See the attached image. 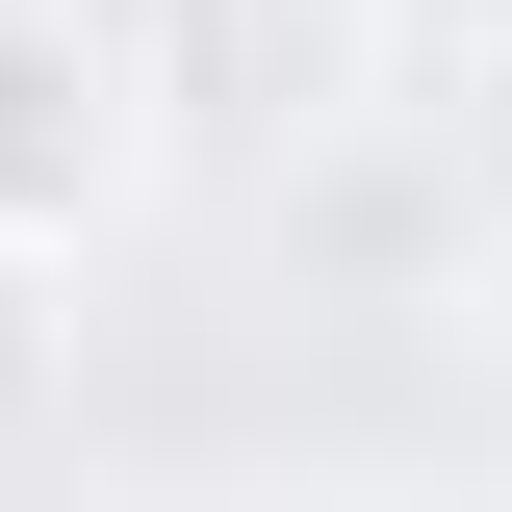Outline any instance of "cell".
Instances as JSON below:
<instances>
[{
	"label": "cell",
	"mask_w": 512,
	"mask_h": 512,
	"mask_svg": "<svg viewBox=\"0 0 512 512\" xmlns=\"http://www.w3.org/2000/svg\"><path fill=\"white\" fill-rule=\"evenodd\" d=\"M128 180V77L77 0H0V231H77V205Z\"/></svg>",
	"instance_id": "cell-1"
},
{
	"label": "cell",
	"mask_w": 512,
	"mask_h": 512,
	"mask_svg": "<svg viewBox=\"0 0 512 512\" xmlns=\"http://www.w3.org/2000/svg\"><path fill=\"white\" fill-rule=\"evenodd\" d=\"M26 359H52V333H26V231H0V410H26Z\"/></svg>",
	"instance_id": "cell-2"
},
{
	"label": "cell",
	"mask_w": 512,
	"mask_h": 512,
	"mask_svg": "<svg viewBox=\"0 0 512 512\" xmlns=\"http://www.w3.org/2000/svg\"><path fill=\"white\" fill-rule=\"evenodd\" d=\"M410 26H461V52H512V0H410Z\"/></svg>",
	"instance_id": "cell-3"
},
{
	"label": "cell",
	"mask_w": 512,
	"mask_h": 512,
	"mask_svg": "<svg viewBox=\"0 0 512 512\" xmlns=\"http://www.w3.org/2000/svg\"><path fill=\"white\" fill-rule=\"evenodd\" d=\"M487 359H512V256H487Z\"/></svg>",
	"instance_id": "cell-4"
}]
</instances>
